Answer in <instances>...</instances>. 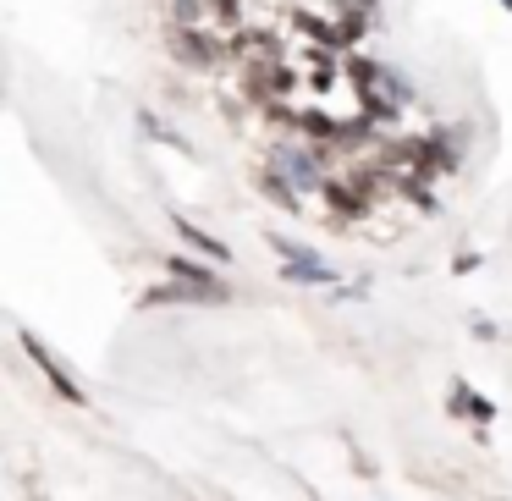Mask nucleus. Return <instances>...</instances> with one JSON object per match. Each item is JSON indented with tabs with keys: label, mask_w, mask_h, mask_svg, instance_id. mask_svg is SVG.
I'll return each mask as SVG.
<instances>
[{
	"label": "nucleus",
	"mask_w": 512,
	"mask_h": 501,
	"mask_svg": "<svg viewBox=\"0 0 512 501\" xmlns=\"http://www.w3.org/2000/svg\"><path fill=\"white\" fill-rule=\"evenodd\" d=\"M166 45H171V61H177V67H193V72H215V67H221V61H226V45H232V39L210 34V28H182V23H171Z\"/></svg>",
	"instance_id": "nucleus-1"
},
{
	"label": "nucleus",
	"mask_w": 512,
	"mask_h": 501,
	"mask_svg": "<svg viewBox=\"0 0 512 501\" xmlns=\"http://www.w3.org/2000/svg\"><path fill=\"white\" fill-rule=\"evenodd\" d=\"M17 342H23V353H28V358H34V369H39V375H45V380H50V391H56V397H61V402H72V408H83V402H89V391H83V386H78V380H72V375H67V369H61V358H56V353H50V347H45V342H39V336H34V331H23V336H17Z\"/></svg>",
	"instance_id": "nucleus-2"
},
{
	"label": "nucleus",
	"mask_w": 512,
	"mask_h": 501,
	"mask_svg": "<svg viewBox=\"0 0 512 501\" xmlns=\"http://www.w3.org/2000/svg\"><path fill=\"white\" fill-rule=\"evenodd\" d=\"M149 309H160V303H226V281L215 276H171L166 287L144 292Z\"/></svg>",
	"instance_id": "nucleus-3"
},
{
	"label": "nucleus",
	"mask_w": 512,
	"mask_h": 501,
	"mask_svg": "<svg viewBox=\"0 0 512 501\" xmlns=\"http://www.w3.org/2000/svg\"><path fill=\"white\" fill-rule=\"evenodd\" d=\"M265 243L276 248L281 259H287V270H281L287 281H320V287H325V281H336V270H325V259H320V254H309L303 243H292V237H281V232H265Z\"/></svg>",
	"instance_id": "nucleus-4"
},
{
	"label": "nucleus",
	"mask_w": 512,
	"mask_h": 501,
	"mask_svg": "<svg viewBox=\"0 0 512 501\" xmlns=\"http://www.w3.org/2000/svg\"><path fill=\"white\" fill-rule=\"evenodd\" d=\"M446 408H452L457 419H474V424H490V419H496V402L479 397L468 380H457V386H452V402H446Z\"/></svg>",
	"instance_id": "nucleus-5"
},
{
	"label": "nucleus",
	"mask_w": 512,
	"mask_h": 501,
	"mask_svg": "<svg viewBox=\"0 0 512 501\" xmlns=\"http://www.w3.org/2000/svg\"><path fill=\"white\" fill-rule=\"evenodd\" d=\"M177 237L182 243H193L199 254H210V259H221V265H232V248L221 243V237H210V232H199L193 221H177Z\"/></svg>",
	"instance_id": "nucleus-6"
},
{
	"label": "nucleus",
	"mask_w": 512,
	"mask_h": 501,
	"mask_svg": "<svg viewBox=\"0 0 512 501\" xmlns=\"http://www.w3.org/2000/svg\"><path fill=\"white\" fill-rule=\"evenodd\" d=\"M276 160L292 171V182H298V188H320V166H314L309 155H298V149H281Z\"/></svg>",
	"instance_id": "nucleus-7"
},
{
	"label": "nucleus",
	"mask_w": 512,
	"mask_h": 501,
	"mask_svg": "<svg viewBox=\"0 0 512 501\" xmlns=\"http://www.w3.org/2000/svg\"><path fill=\"white\" fill-rule=\"evenodd\" d=\"M259 193H270L281 210H303V199L287 188V177H281V171H259Z\"/></svg>",
	"instance_id": "nucleus-8"
},
{
	"label": "nucleus",
	"mask_w": 512,
	"mask_h": 501,
	"mask_svg": "<svg viewBox=\"0 0 512 501\" xmlns=\"http://www.w3.org/2000/svg\"><path fill=\"white\" fill-rule=\"evenodd\" d=\"M501 6H507V12H512V0H501Z\"/></svg>",
	"instance_id": "nucleus-9"
}]
</instances>
